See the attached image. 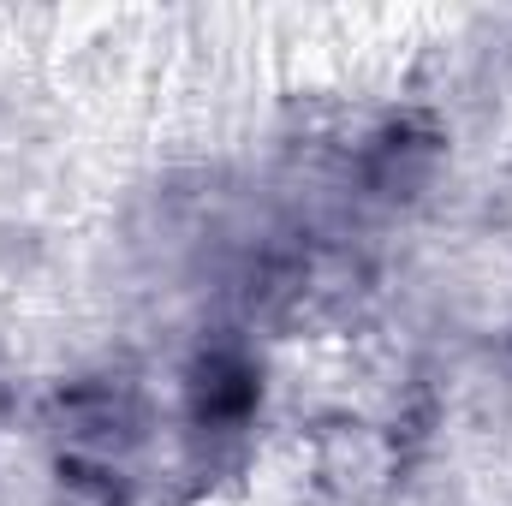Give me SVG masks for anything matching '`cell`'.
<instances>
[{"label":"cell","instance_id":"obj_2","mask_svg":"<svg viewBox=\"0 0 512 506\" xmlns=\"http://www.w3.org/2000/svg\"><path fill=\"white\" fill-rule=\"evenodd\" d=\"M262 405V364L239 340H215L191 358L185 370V423L203 441H233L245 435Z\"/></svg>","mask_w":512,"mask_h":506},{"label":"cell","instance_id":"obj_1","mask_svg":"<svg viewBox=\"0 0 512 506\" xmlns=\"http://www.w3.org/2000/svg\"><path fill=\"white\" fill-rule=\"evenodd\" d=\"M54 465L60 477H72L78 489H102L120 495L137 477V453L149 441V411L131 376H78L60 387L54 417Z\"/></svg>","mask_w":512,"mask_h":506}]
</instances>
